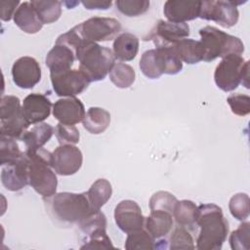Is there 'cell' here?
Instances as JSON below:
<instances>
[{
	"instance_id": "obj_2",
	"label": "cell",
	"mask_w": 250,
	"mask_h": 250,
	"mask_svg": "<svg viewBox=\"0 0 250 250\" xmlns=\"http://www.w3.org/2000/svg\"><path fill=\"white\" fill-rule=\"evenodd\" d=\"M74 53L79 62V69L90 82L104 80L115 64L113 52L95 42L83 40Z\"/></svg>"
},
{
	"instance_id": "obj_23",
	"label": "cell",
	"mask_w": 250,
	"mask_h": 250,
	"mask_svg": "<svg viewBox=\"0 0 250 250\" xmlns=\"http://www.w3.org/2000/svg\"><path fill=\"white\" fill-rule=\"evenodd\" d=\"M115 59L121 62H130L134 60L139 51V39L136 35L124 32L117 35L112 45Z\"/></svg>"
},
{
	"instance_id": "obj_40",
	"label": "cell",
	"mask_w": 250,
	"mask_h": 250,
	"mask_svg": "<svg viewBox=\"0 0 250 250\" xmlns=\"http://www.w3.org/2000/svg\"><path fill=\"white\" fill-rule=\"evenodd\" d=\"M78 227L85 235H88L95 230L106 229V218L101 210H96L80 222Z\"/></svg>"
},
{
	"instance_id": "obj_7",
	"label": "cell",
	"mask_w": 250,
	"mask_h": 250,
	"mask_svg": "<svg viewBox=\"0 0 250 250\" xmlns=\"http://www.w3.org/2000/svg\"><path fill=\"white\" fill-rule=\"evenodd\" d=\"M28 127L20 99L12 95L3 96L0 104V135L21 140Z\"/></svg>"
},
{
	"instance_id": "obj_5",
	"label": "cell",
	"mask_w": 250,
	"mask_h": 250,
	"mask_svg": "<svg viewBox=\"0 0 250 250\" xmlns=\"http://www.w3.org/2000/svg\"><path fill=\"white\" fill-rule=\"evenodd\" d=\"M200 43L203 47L204 62H212L230 54L241 55L244 52L243 42L236 36L228 34L211 25L199 29Z\"/></svg>"
},
{
	"instance_id": "obj_6",
	"label": "cell",
	"mask_w": 250,
	"mask_h": 250,
	"mask_svg": "<svg viewBox=\"0 0 250 250\" xmlns=\"http://www.w3.org/2000/svg\"><path fill=\"white\" fill-rule=\"evenodd\" d=\"M214 80L225 92L235 90L240 83L249 88V62L240 55L230 54L223 58L215 68Z\"/></svg>"
},
{
	"instance_id": "obj_10",
	"label": "cell",
	"mask_w": 250,
	"mask_h": 250,
	"mask_svg": "<svg viewBox=\"0 0 250 250\" xmlns=\"http://www.w3.org/2000/svg\"><path fill=\"white\" fill-rule=\"evenodd\" d=\"M189 26L188 23H175L159 20L144 37L145 41H152L156 48L172 47L179 41L188 38Z\"/></svg>"
},
{
	"instance_id": "obj_36",
	"label": "cell",
	"mask_w": 250,
	"mask_h": 250,
	"mask_svg": "<svg viewBox=\"0 0 250 250\" xmlns=\"http://www.w3.org/2000/svg\"><path fill=\"white\" fill-rule=\"evenodd\" d=\"M147 0H117L115 6L117 10L127 17H138L146 13L149 9Z\"/></svg>"
},
{
	"instance_id": "obj_22",
	"label": "cell",
	"mask_w": 250,
	"mask_h": 250,
	"mask_svg": "<svg viewBox=\"0 0 250 250\" xmlns=\"http://www.w3.org/2000/svg\"><path fill=\"white\" fill-rule=\"evenodd\" d=\"M54 134V128L45 122H40L27 129L21 137L26 152H32L47 144Z\"/></svg>"
},
{
	"instance_id": "obj_8",
	"label": "cell",
	"mask_w": 250,
	"mask_h": 250,
	"mask_svg": "<svg viewBox=\"0 0 250 250\" xmlns=\"http://www.w3.org/2000/svg\"><path fill=\"white\" fill-rule=\"evenodd\" d=\"M74 27L82 39L97 43L115 39L121 30V23L113 18L93 17Z\"/></svg>"
},
{
	"instance_id": "obj_29",
	"label": "cell",
	"mask_w": 250,
	"mask_h": 250,
	"mask_svg": "<svg viewBox=\"0 0 250 250\" xmlns=\"http://www.w3.org/2000/svg\"><path fill=\"white\" fill-rule=\"evenodd\" d=\"M36 10L43 24L57 21L62 15V2L55 0H32L30 1Z\"/></svg>"
},
{
	"instance_id": "obj_21",
	"label": "cell",
	"mask_w": 250,
	"mask_h": 250,
	"mask_svg": "<svg viewBox=\"0 0 250 250\" xmlns=\"http://www.w3.org/2000/svg\"><path fill=\"white\" fill-rule=\"evenodd\" d=\"M173 214L163 210L150 211L145 220V229L156 240L165 237L173 229Z\"/></svg>"
},
{
	"instance_id": "obj_11",
	"label": "cell",
	"mask_w": 250,
	"mask_h": 250,
	"mask_svg": "<svg viewBox=\"0 0 250 250\" xmlns=\"http://www.w3.org/2000/svg\"><path fill=\"white\" fill-rule=\"evenodd\" d=\"M51 83L59 97H75L84 92L91 83L80 69H68L59 73H50Z\"/></svg>"
},
{
	"instance_id": "obj_34",
	"label": "cell",
	"mask_w": 250,
	"mask_h": 250,
	"mask_svg": "<svg viewBox=\"0 0 250 250\" xmlns=\"http://www.w3.org/2000/svg\"><path fill=\"white\" fill-rule=\"evenodd\" d=\"M229 209L232 217L238 221H245L249 217V196L247 193L238 192L232 195L229 202Z\"/></svg>"
},
{
	"instance_id": "obj_35",
	"label": "cell",
	"mask_w": 250,
	"mask_h": 250,
	"mask_svg": "<svg viewBox=\"0 0 250 250\" xmlns=\"http://www.w3.org/2000/svg\"><path fill=\"white\" fill-rule=\"evenodd\" d=\"M139 66L143 74L149 79H157L162 75L158 66L155 49H150L143 53Z\"/></svg>"
},
{
	"instance_id": "obj_39",
	"label": "cell",
	"mask_w": 250,
	"mask_h": 250,
	"mask_svg": "<svg viewBox=\"0 0 250 250\" xmlns=\"http://www.w3.org/2000/svg\"><path fill=\"white\" fill-rule=\"evenodd\" d=\"M113 249L110 238L106 234L105 229H101L86 235L84 244L80 249Z\"/></svg>"
},
{
	"instance_id": "obj_26",
	"label": "cell",
	"mask_w": 250,
	"mask_h": 250,
	"mask_svg": "<svg viewBox=\"0 0 250 250\" xmlns=\"http://www.w3.org/2000/svg\"><path fill=\"white\" fill-rule=\"evenodd\" d=\"M182 62L194 64L203 60V47L200 41L185 38L172 46Z\"/></svg>"
},
{
	"instance_id": "obj_33",
	"label": "cell",
	"mask_w": 250,
	"mask_h": 250,
	"mask_svg": "<svg viewBox=\"0 0 250 250\" xmlns=\"http://www.w3.org/2000/svg\"><path fill=\"white\" fill-rule=\"evenodd\" d=\"M169 248L172 250L179 249H194V240L189 232V229L177 225L169 237Z\"/></svg>"
},
{
	"instance_id": "obj_15",
	"label": "cell",
	"mask_w": 250,
	"mask_h": 250,
	"mask_svg": "<svg viewBox=\"0 0 250 250\" xmlns=\"http://www.w3.org/2000/svg\"><path fill=\"white\" fill-rule=\"evenodd\" d=\"M1 167V182L6 189L18 191L29 185L28 157L25 151L18 160Z\"/></svg>"
},
{
	"instance_id": "obj_20",
	"label": "cell",
	"mask_w": 250,
	"mask_h": 250,
	"mask_svg": "<svg viewBox=\"0 0 250 250\" xmlns=\"http://www.w3.org/2000/svg\"><path fill=\"white\" fill-rule=\"evenodd\" d=\"M13 19L16 25L28 34L37 33L43 26V22L41 21L36 10L32 4L27 1L20 4Z\"/></svg>"
},
{
	"instance_id": "obj_27",
	"label": "cell",
	"mask_w": 250,
	"mask_h": 250,
	"mask_svg": "<svg viewBox=\"0 0 250 250\" xmlns=\"http://www.w3.org/2000/svg\"><path fill=\"white\" fill-rule=\"evenodd\" d=\"M155 51L158 66L162 74L174 75L183 69V62L173 47L155 48Z\"/></svg>"
},
{
	"instance_id": "obj_4",
	"label": "cell",
	"mask_w": 250,
	"mask_h": 250,
	"mask_svg": "<svg viewBox=\"0 0 250 250\" xmlns=\"http://www.w3.org/2000/svg\"><path fill=\"white\" fill-rule=\"evenodd\" d=\"M25 153L28 157L29 185L44 198L53 196L57 191L58 179L51 165V152L41 147Z\"/></svg>"
},
{
	"instance_id": "obj_17",
	"label": "cell",
	"mask_w": 250,
	"mask_h": 250,
	"mask_svg": "<svg viewBox=\"0 0 250 250\" xmlns=\"http://www.w3.org/2000/svg\"><path fill=\"white\" fill-rule=\"evenodd\" d=\"M200 1L168 0L164 3L163 14L168 21L186 23L199 16Z\"/></svg>"
},
{
	"instance_id": "obj_1",
	"label": "cell",
	"mask_w": 250,
	"mask_h": 250,
	"mask_svg": "<svg viewBox=\"0 0 250 250\" xmlns=\"http://www.w3.org/2000/svg\"><path fill=\"white\" fill-rule=\"evenodd\" d=\"M196 229L198 250H220L229 233V223L220 206L206 203L198 206Z\"/></svg>"
},
{
	"instance_id": "obj_14",
	"label": "cell",
	"mask_w": 250,
	"mask_h": 250,
	"mask_svg": "<svg viewBox=\"0 0 250 250\" xmlns=\"http://www.w3.org/2000/svg\"><path fill=\"white\" fill-rule=\"evenodd\" d=\"M13 82L21 89H31L41 80V67L32 57L18 59L12 66Z\"/></svg>"
},
{
	"instance_id": "obj_43",
	"label": "cell",
	"mask_w": 250,
	"mask_h": 250,
	"mask_svg": "<svg viewBox=\"0 0 250 250\" xmlns=\"http://www.w3.org/2000/svg\"><path fill=\"white\" fill-rule=\"evenodd\" d=\"M1 20L4 21H9L12 18H14V14L18 7L20 6L19 0H8L1 1Z\"/></svg>"
},
{
	"instance_id": "obj_12",
	"label": "cell",
	"mask_w": 250,
	"mask_h": 250,
	"mask_svg": "<svg viewBox=\"0 0 250 250\" xmlns=\"http://www.w3.org/2000/svg\"><path fill=\"white\" fill-rule=\"evenodd\" d=\"M81 150L73 145H60L51 152V165L61 176H70L79 171L82 166Z\"/></svg>"
},
{
	"instance_id": "obj_44",
	"label": "cell",
	"mask_w": 250,
	"mask_h": 250,
	"mask_svg": "<svg viewBox=\"0 0 250 250\" xmlns=\"http://www.w3.org/2000/svg\"><path fill=\"white\" fill-rule=\"evenodd\" d=\"M81 3L88 10H107L112 5V1L107 0H86Z\"/></svg>"
},
{
	"instance_id": "obj_28",
	"label": "cell",
	"mask_w": 250,
	"mask_h": 250,
	"mask_svg": "<svg viewBox=\"0 0 250 250\" xmlns=\"http://www.w3.org/2000/svg\"><path fill=\"white\" fill-rule=\"evenodd\" d=\"M86 193L92 207L95 210H100L111 197V184L106 179H98L92 184Z\"/></svg>"
},
{
	"instance_id": "obj_38",
	"label": "cell",
	"mask_w": 250,
	"mask_h": 250,
	"mask_svg": "<svg viewBox=\"0 0 250 250\" xmlns=\"http://www.w3.org/2000/svg\"><path fill=\"white\" fill-rule=\"evenodd\" d=\"M177 201L178 199L172 193L164 190H159L151 195L149 199V209L150 211L163 210L173 214Z\"/></svg>"
},
{
	"instance_id": "obj_19",
	"label": "cell",
	"mask_w": 250,
	"mask_h": 250,
	"mask_svg": "<svg viewBox=\"0 0 250 250\" xmlns=\"http://www.w3.org/2000/svg\"><path fill=\"white\" fill-rule=\"evenodd\" d=\"M75 60V53L70 47L56 42L54 47L47 54L45 63L50 69V73H59L71 69Z\"/></svg>"
},
{
	"instance_id": "obj_31",
	"label": "cell",
	"mask_w": 250,
	"mask_h": 250,
	"mask_svg": "<svg viewBox=\"0 0 250 250\" xmlns=\"http://www.w3.org/2000/svg\"><path fill=\"white\" fill-rule=\"evenodd\" d=\"M154 243H155V239L144 228L140 230L128 233L124 247L127 250H136V249L152 250L154 249Z\"/></svg>"
},
{
	"instance_id": "obj_32",
	"label": "cell",
	"mask_w": 250,
	"mask_h": 250,
	"mask_svg": "<svg viewBox=\"0 0 250 250\" xmlns=\"http://www.w3.org/2000/svg\"><path fill=\"white\" fill-rule=\"evenodd\" d=\"M24 152L19 147L16 139L0 135V165H6L18 160Z\"/></svg>"
},
{
	"instance_id": "obj_30",
	"label": "cell",
	"mask_w": 250,
	"mask_h": 250,
	"mask_svg": "<svg viewBox=\"0 0 250 250\" xmlns=\"http://www.w3.org/2000/svg\"><path fill=\"white\" fill-rule=\"evenodd\" d=\"M108 74L110 81L117 88L121 89L129 88L135 82L136 78L134 68L131 65L123 62L115 63Z\"/></svg>"
},
{
	"instance_id": "obj_3",
	"label": "cell",
	"mask_w": 250,
	"mask_h": 250,
	"mask_svg": "<svg viewBox=\"0 0 250 250\" xmlns=\"http://www.w3.org/2000/svg\"><path fill=\"white\" fill-rule=\"evenodd\" d=\"M51 215L63 224H79L93 211H96L86 192H59L47 200Z\"/></svg>"
},
{
	"instance_id": "obj_9",
	"label": "cell",
	"mask_w": 250,
	"mask_h": 250,
	"mask_svg": "<svg viewBox=\"0 0 250 250\" xmlns=\"http://www.w3.org/2000/svg\"><path fill=\"white\" fill-rule=\"evenodd\" d=\"M242 3L244 2L223 0L200 1L198 18L213 21L219 25L229 28L237 23L239 18L237 5Z\"/></svg>"
},
{
	"instance_id": "obj_42",
	"label": "cell",
	"mask_w": 250,
	"mask_h": 250,
	"mask_svg": "<svg viewBox=\"0 0 250 250\" xmlns=\"http://www.w3.org/2000/svg\"><path fill=\"white\" fill-rule=\"evenodd\" d=\"M231 112L238 116H245L250 112V97L244 94H232L227 99Z\"/></svg>"
},
{
	"instance_id": "obj_25",
	"label": "cell",
	"mask_w": 250,
	"mask_h": 250,
	"mask_svg": "<svg viewBox=\"0 0 250 250\" xmlns=\"http://www.w3.org/2000/svg\"><path fill=\"white\" fill-rule=\"evenodd\" d=\"M197 215L198 206L193 201L188 199L177 201L173 211V218L177 225L185 227L192 231L196 230Z\"/></svg>"
},
{
	"instance_id": "obj_24",
	"label": "cell",
	"mask_w": 250,
	"mask_h": 250,
	"mask_svg": "<svg viewBox=\"0 0 250 250\" xmlns=\"http://www.w3.org/2000/svg\"><path fill=\"white\" fill-rule=\"evenodd\" d=\"M82 124L90 134H102L110 124V113L104 108L92 106L85 113Z\"/></svg>"
},
{
	"instance_id": "obj_41",
	"label": "cell",
	"mask_w": 250,
	"mask_h": 250,
	"mask_svg": "<svg viewBox=\"0 0 250 250\" xmlns=\"http://www.w3.org/2000/svg\"><path fill=\"white\" fill-rule=\"evenodd\" d=\"M54 132L60 145H75L80 139L79 131L75 125L58 123L54 129Z\"/></svg>"
},
{
	"instance_id": "obj_37",
	"label": "cell",
	"mask_w": 250,
	"mask_h": 250,
	"mask_svg": "<svg viewBox=\"0 0 250 250\" xmlns=\"http://www.w3.org/2000/svg\"><path fill=\"white\" fill-rule=\"evenodd\" d=\"M230 248L233 250H248L250 248V224L242 222L238 228L230 233Z\"/></svg>"
},
{
	"instance_id": "obj_16",
	"label": "cell",
	"mask_w": 250,
	"mask_h": 250,
	"mask_svg": "<svg viewBox=\"0 0 250 250\" xmlns=\"http://www.w3.org/2000/svg\"><path fill=\"white\" fill-rule=\"evenodd\" d=\"M85 113L84 104L75 97L60 99L53 104V115L62 124L75 125L83 120Z\"/></svg>"
},
{
	"instance_id": "obj_13",
	"label": "cell",
	"mask_w": 250,
	"mask_h": 250,
	"mask_svg": "<svg viewBox=\"0 0 250 250\" xmlns=\"http://www.w3.org/2000/svg\"><path fill=\"white\" fill-rule=\"evenodd\" d=\"M145 220L139 204L131 199L120 201L114 209V221L125 233L140 230L145 228Z\"/></svg>"
},
{
	"instance_id": "obj_18",
	"label": "cell",
	"mask_w": 250,
	"mask_h": 250,
	"mask_svg": "<svg viewBox=\"0 0 250 250\" xmlns=\"http://www.w3.org/2000/svg\"><path fill=\"white\" fill-rule=\"evenodd\" d=\"M21 106L23 114L30 125L43 122L47 119L51 114L53 105L45 95L32 93L24 98Z\"/></svg>"
}]
</instances>
